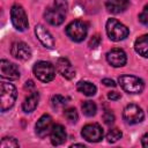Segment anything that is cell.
Masks as SVG:
<instances>
[{
	"instance_id": "cell-1",
	"label": "cell",
	"mask_w": 148,
	"mask_h": 148,
	"mask_svg": "<svg viewBox=\"0 0 148 148\" xmlns=\"http://www.w3.org/2000/svg\"><path fill=\"white\" fill-rule=\"evenodd\" d=\"M67 7L68 5L66 0H54L53 3L47 7L44 13L45 20L51 25H60L65 21Z\"/></svg>"
},
{
	"instance_id": "cell-2",
	"label": "cell",
	"mask_w": 148,
	"mask_h": 148,
	"mask_svg": "<svg viewBox=\"0 0 148 148\" xmlns=\"http://www.w3.org/2000/svg\"><path fill=\"white\" fill-rule=\"evenodd\" d=\"M17 91L14 84L8 82H2L0 86V110L6 112L9 110L16 101Z\"/></svg>"
},
{
	"instance_id": "cell-3",
	"label": "cell",
	"mask_w": 148,
	"mask_h": 148,
	"mask_svg": "<svg viewBox=\"0 0 148 148\" xmlns=\"http://www.w3.org/2000/svg\"><path fill=\"white\" fill-rule=\"evenodd\" d=\"M105 29H106V34H108L109 38L113 42L123 40L130 34L128 28L116 18H109L106 21Z\"/></svg>"
},
{
	"instance_id": "cell-4",
	"label": "cell",
	"mask_w": 148,
	"mask_h": 148,
	"mask_svg": "<svg viewBox=\"0 0 148 148\" xmlns=\"http://www.w3.org/2000/svg\"><path fill=\"white\" fill-rule=\"evenodd\" d=\"M118 82L120 87L128 94H140L145 88L143 81L140 77L134 75H128V74L121 75L119 76Z\"/></svg>"
},
{
	"instance_id": "cell-5",
	"label": "cell",
	"mask_w": 148,
	"mask_h": 148,
	"mask_svg": "<svg viewBox=\"0 0 148 148\" xmlns=\"http://www.w3.org/2000/svg\"><path fill=\"white\" fill-rule=\"evenodd\" d=\"M88 24L81 20H74L66 27V35L73 42H82L87 37Z\"/></svg>"
},
{
	"instance_id": "cell-6",
	"label": "cell",
	"mask_w": 148,
	"mask_h": 148,
	"mask_svg": "<svg viewBox=\"0 0 148 148\" xmlns=\"http://www.w3.org/2000/svg\"><path fill=\"white\" fill-rule=\"evenodd\" d=\"M10 20L14 28L18 31H25L29 27L28 16L21 5H14L10 8Z\"/></svg>"
},
{
	"instance_id": "cell-7",
	"label": "cell",
	"mask_w": 148,
	"mask_h": 148,
	"mask_svg": "<svg viewBox=\"0 0 148 148\" xmlns=\"http://www.w3.org/2000/svg\"><path fill=\"white\" fill-rule=\"evenodd\" d=\"M35 76L42 82H50L56 76V68L49 61H38L34 66Z\"/></svg>"
},
{
	"instance_id": "cell-8",
	"label": "cell",
	"mask_w": 148,
	"mask_h": 148,
	"mask_svg": "<svg viewBox=\"0 0 148 148\" xmlns=\"http://www.w3.org/2000/svg\"><path fill=\"white\" fill-rule=\"evenodd\" d=\"M123 118L127 124L134 125V124L141 123L145 118V114H143L142 109L139 105L128 104V105L125 106V109L123 111Z\"/></svg>"
},
{
	"instance_id": "cell-9",
	"label": "cell",
	"mask_w": 148,
	"mask_h": 148,
	"mask_svg": "<svg viewBox=\"0 0 148 148\" xmlns=\"http://www.w3.org/2000/svg\"><path fill=\"white\" fill-rule=\"evenodd\" d=\"M82 138L88 142H99L103 139V130L98 124H87L81 131Z\"/></svg>"
},
{
	"instance_id": "cell-10",
	"label": "cell",
	"mask_w": 148,
	"mask_h": 148,
	"mask_svg": "<svg viewBox=\"0 0 148 148\" xmlns=\"http://www.w3.org/2000/svg\"><path fill=\"white\" fill-rule=\"evenodd\" d=\"M0 75L2 79L17 80L20 77V71L15 64L9 62L6 59H2L0 61Z\"/></svg>"
},
{
	"instance_id": "cell-11",
	"label": "cell",
	"mask_w": 148,
	"mask_h": 148,
	"mask_svg": "<svg viewBox=\"0 0 148 148\" xmlns=\"http://www.w3.org/2000/svg\"><path fill=\"white\" fill-rule=\"evenodd\" d=\"M10 53L14 58L18 60H29L31 57V50L24 42H14L10 47Z\"/></svg>"
},
{
	"instance_id": "cell-12",
	"label": "cell",
	"mask_w": 148,
	"mask_h": 148,
	"mask_svg": "<svg viewBox=\"0 0 148 148\" xmlns=\"http://www.w3.org/2000/svg\"><path fill=\"white\" fill-rule=\"evenodd\" d=\"M52 126H53V123H52L51 116L50 114H43L36 123V126H35L36 134L39 138H45L47 134H50Z\"/></svg>"
},
{
	"instance_id": "cell-13",
	"label": "cell",
	"mask_w": 148,
	"mask_h": 148,
	"mask_svg": "<svg viewBox=\"0 0 148 148\" xmlns=\"http://www.w3.org/2000/svg\"><path fill=\"white\" fill-rule=\"evenodd\" d=\"M106 60L113 67H121L126 64L127 57H126V53L124 52V50L112 49L106 53Z\"/></svg>"
},
{
	"instance_id": "cell-14",
	"label": "cell",
	"mask_w": 148,
	"mask_h": 148,
	"mask_svg": "<svg viewBox=\"0 0 148 148\" xmlns=\"http://www.w3.org/2000/svg\"><path fill=\"white\" fill-rule=\"evenodd\" d=\"M56 67H57L58 73L67 80H72L75 76V69H74L73 65L71 64V61L67 58H64V57L59 58L57 60Z\"/></svg>"
},
{
	"instance_id": "cell-15",
	"label": "cell",
	"mask_w": 148,
	"mask_h": 148,
	"mask_svg": "<svg viewBox=\"0 0 148 148\" xmlns=\"http://www.w3.org/2000/svg\"><path fill=\"white\" fill-rule=\"evenodd\" d=\"M35 34L38 40L47 49H52L54 46V38L51 35V32L42 24H37L35 27Z\"/></svg>"
},
{
	"instance_id": "cell-16",
	"label": "cell",
	"mask_w": 148,
	"mask_h": 148,
	"mask_svg": "<svg viewBox=\"0 0 148 148\" xmlns=\"http://www.w3.org/2000/svg\"><path fill=\"white\" fill-rule=\"evenodd\" d=\"M50 138H51V142L53 146H59L62 145L66 141L67 134L65 131V127L60 124H56L52 126V130L50 132Z\"/></svg>"
},
{
	"instance_id": "cell-17",
	"label": "cell",
	"mask_w": 148,
	"mask_h": 148,
	"mask_svg": "<svg viewBox=\"0 0 148 148\" xmlns=\"http://www.w3.org/2000/svg\"><path fill=\"white\" fill-rule=\"evenodd\" d=\"M130 5V0H106L105 7L108 12L112 14H119L127 9Z\"/></svg>"
},
{
	"instance_id": "cell-18",
	"label": "cell",
	"mask_w": 148,
	"mask_h": 148,
	"mask_svg": "<svg viewBox=\"0 0 148 148\" xmlns=\"http://www.w3.org/2000/svg\"><path fill=\"white\" fill-rule=\"evenodd\" d=\"M134 50L139 56L148 58V35H142L135 39Z\"/></svg>"
},
{
	"instance_id": "cell-19",
	"label": "cell",
	"mask_w": 148,
	"mask_h": 148,
	"mask_svg": "<svg viewBox=\"0 0 148 148\" xmlns=\"http://www.w3.org/2000/svg\"><path fill=\"white\" fill-rule=\"evenodd\" d=\"M38 102H39V94H38L37 91L31 92V94L24 99V102L22 103V109H23V111L27 112V113H28V112H32V111L37 108Z\"/></svg>"
},
{
	"instance_id": "cell-20",
	"label": "cell",
	"mask_w": 148,
	"mask_h": 148,
	"mask_svg": "<svg viewBox=\"0 0 148 148\" xmlns=\"http://www.w3.org/2000/svg\"><path fill=\"white\" fill-rule=\"evenodd\" d=\"M76 89L86 96H94L97 90L96 86L89 81H79L76 84Z\"/></svg>"
},
{
	"instance_id": "cell-21",
	"label": "cell",
	"mask_w": 148,
	"mask_h": 148,
	"mask_svg": "<svg viewBox=\"0 0 148 148\" xmlns=\"http://www.w3.org/2000/svg\"><path fill=\"white\" fill-rule=\"evenodd\" d=\"M97 111V106L92 101H84L82 104V112L87 116V117H92L95 116Z\"/></svg>"
},
{
	"instance_id": "cell-22",
	"label": "cell",
	"mask_w": 148,
	"mask_h": 148,
	"mask_svg": "<svg viewBox=\"0 0 148 148\" xmlns=\"http://www.w3.org/2000/svg\"><path fill=\"white\" fill-rule=\"evenodd\" d=\"M68 102V98L61 96V95H54L52 98H51V104L54 109H61L64 108Z\"/></svg>"
},
{
	"instance_id": "cell-23",
	"label": "cell",
	"mask_w": 148,
	"mask_h": 148,
	"mask_svg": "<svg viewBox=\"0 0 148 148\" xmlns=\"http://www.w3.org/2000/svg\"><path fill=\"white\" fill-rule=\"evenodd\" d=\"M121 136H123V133L120 132V130H118L116 127L109 130V132L106 133V140H108V142H111V143L117 142Z\"/></svg>"
},
{
	"instance_id": "cell-24",
	"label": "cell",
	"mask_w": 148,
	"mask_h": 148,
	"mask_svg": "<svg viewBox=\"0 0 148 148\" xmlns=\"http://www.w3.org/2000/svg\"><path fill=\"white\" fill-rule=\"evenodd\" d=\"M64 116L65 118L68 120V123L71 124H75L79 119V114H77V111L74 109V108H68L64 111Z\"/></svg>"
},
{
	"instance_id": "cell-25",
	"label": "cell",
	"mask_w": 148,
	"mask_h": 148,
	"mask_svg": "<svg viewBox=\"0 0 148 148\" xmlns=\"http://www.w3.org/2000/svg\"><path fill=\"white\" fill-rule=\"evenodd\" d=\"M0 147L1 148H16V147H18V142L16 141L15 138L5 136V138H2V140L0 142Z\"/></svg>"
},
{
	"instance_id": "cell-26",
	"label": "cell",
	"mask_w": 148,
	"mask_h": 148,
	"mask_svg": "<svg viewBox=\"0 0 148 148\" xmlns=\"http://www.w3.org/2000/svg\"><path fill=\"white\" fill-rule=\"evenodd\" d=\"M139 21H140L143 25L148 27V5H146V6L143 7L142 12L140 13V15H139Z\"/></svg>"
},
{
	"instance_id": "cell-27",
	"label": "cell",
	"mask_w": 148,
	"mask_h": 148,
	"mask_svg": "<svg viewBox=\"0 0 148 148\" xmlns=\"http://www.w3.org/2000/svg\"><path fill=\"white\" fill-rule=\"evenodd\" d=\"M103 120L106 125H111L114 123V114L111 110H106L104 113H103Z\"/></svg>"
},
{
	"instance_id": "cell-28",
	"label": "cell",
	"mask_w": 148,
	"mask_h": 148,
	"mask_svg": "<svg viewBox=\"0 0 148 148\" xmlns=\"http://www.w3.org/2000/svg\"><path fill=\"white\" fill-rule=\"evenodd\" d=\"M101 37H99V35H94L91 38H90V40H89V47L90 49H96L99 44H101Z\"/></svg>"
},
{
	"instance_id": "cell-29",
	"label": "cell",
	"mask_w": 148,
	"mask_h": 148,
	"mask_svg": "<svg viewBox=\"0 0 148 148\" xmlns=\"http://www.w3.org/2000/svg\"><path fill=\"white\" fill-rule=\"evenodd\" d=\"M108 97H109V99H111V101H117V99L120 98V94L117 92V91H110V92L108 94Z\"/></svg>"
},
{
	"instance_id": "cell-30",
	"label": "cell",
	"mask_w": 148,
	"mask_h": 148,
	"mask_svg": "<svg viewBox=\"0 0 148 148\" xmlns=\"http://www.w3.org/2000/svg\"><path fill=\"white\" fill-rule=\"evenodd\" d=\"M102 83H104L108 87H116V82L113 80H111V79H103Z\"/></svg>"
},
{
	"instance_id": "cell-31",
	"label": "cell",
	"mask_w": 148,
	"mask_h": 148,
	"mask_svg": "<svg viewBox=\"0 0 148 148\" xmlns=\"http://www.w3.org/2000/svg\"><path fill=\"white\" fill-rule=\"evenodd\" d=\"M141 145L145 148H148V133H146L142 138H141Z\"/></svg>"
},
{
	"instance_id": "cell-32",
	"label": "cell",
	"mask_w": 148,
	"mask_h": 148,
	"mask_svg": "<svg viewBox=\"0 0 148 148\" xmlns=\"http://www.w3.org/2000/svg\"><path fill=\"white\" fill-rule=\"evenodd\" d=\"M25 88H28V89H30V88H34L35 87V84H34V82L31 81V80H29V81H27L25 82V86H24Z\"/></svg>"
},
{
	"instance_id": "cell-33",
	"label": "cell",
	"mask_w": 148,
	"mask_h": 148,
	"mask_svg": "<svg viewBox=\"0 0 148 148\" xmlns=\"http://www.w3.org/2000/svg\"><path fill=\"white\" fill-rule=\"evenodd\" d=\"M71 147H82V148H84V145L83 143H75V145H72Z\"/></svg>"
}]
</instances>
